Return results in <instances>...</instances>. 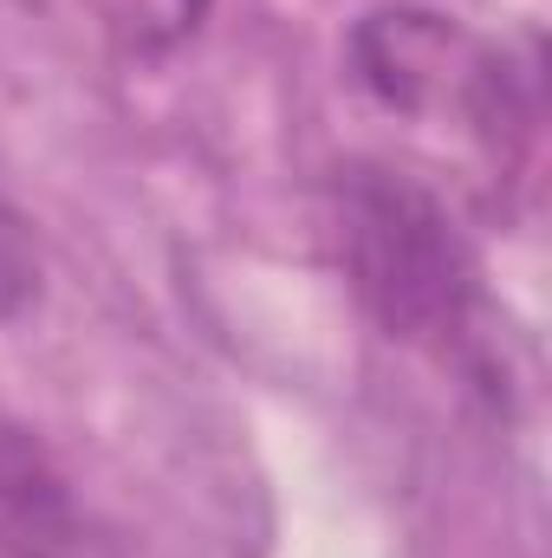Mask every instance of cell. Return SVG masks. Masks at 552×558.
<instances>
[{"instance_id": "1", "label": "cell", "mask_w": 552, "mask_h": 558, "mask_svg": "<svg viewBox=\"0 0 552 558\" xmlns=\"http://www.w3.org/2000/svg\"><path fill=\"white\" fill-rule=\"evenodd\" d=\"M332 234L351 299L384 338L422 351L488 403H507V325L488 292V267L422 175L345 162L332 175Z\"/></svg>"}, {"instance_id": "2", "label": "cell", "mask_w": 552, "mask_h": 558, "mask_svg": "<svg viewBox=\"0 0 552 558\" xmlns=\"http://www.w3.org/2000/svg\"><path fill=\"white\" fill-rule=\"evenodd\" d=\"M345 78L391 118H455L494 162L540 124V39H488L429 7H377L345 33Z\"/></svg>"}, {"instance_id": "3", "label": "cell", "mask_w": 552, "mask_h": 558, "mask_svg": "<svg viewBox=\"0 0 552 558\" xmlns=\"http://www.w3.org/2000/svg\"><path fill=\"white\" fill-rule=\"evenodd\" d=\"M0 558H131L65 461L0 410Z\"/></svg>"}, {"instance_id": "4", "label": "cell", "mask_w": 552, "mask_h": 558, "mask_svg": "<svg viewBox=\"0 0 552 558\" xmlns=\"http://www.w3.org/2000/svg\"><path fill=\"white\" fill-rule=\"evenodd\" d=\"M79 7L131 59H169V52H182L208 26V13H215V0H79Z\"/></svg>"}, {"instance_id": "5", "label": "cell", "mask_w": 552, "mask_h": 558, "mask_svg": "<svg viewBox=\"0 0 552 558\" xmlns=\"http://www.w3.org/2000/svg\"><path fill=\"white\" fill-rule=\"evenodd\" d=\"M39 299H46V254H39V234H33V221H26V208L0 195V325L33 318Z\"/></svg>"}]
</instances>
